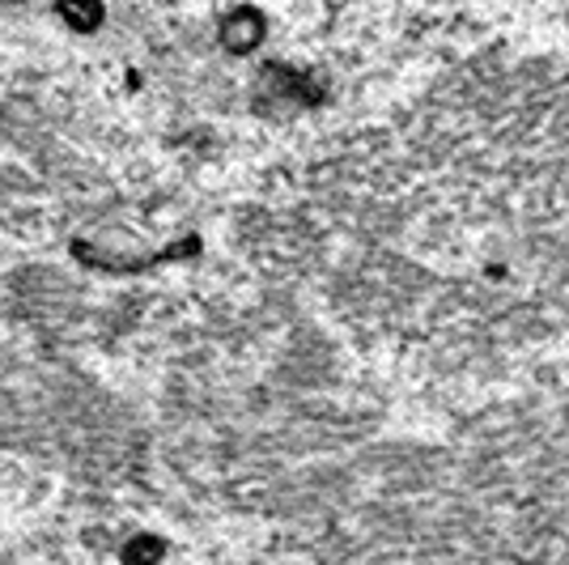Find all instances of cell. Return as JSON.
<instances>
[{"label":"cell","instance_id":"6da1fadb","mask_svg":"<svg viewBox=\"0 0 569 565\" xmlns=\"http://www.w3.org/2000/svg\"><path fill=\"white\" fill-rule=\"evenodd\" d=\"M263 39V13L260 9H234L226 26H221V43L226 51H234V56H247V51H256Z\"/></svg>","mask_w":569,"mask_h":565},{"label":"cell","instance_id":"7a4b0ae2","mask_svg":"<svg viewBox=\"0 0 569 565\" xmlns=\"http://www.w3.org/2000/svg\"><path fill=\"white\" fill-rule=\"evenodd\" d=\"M60 18L72 30H98V22H102V0H60Z\"/></svg>","mask_w":569,"mask_h":565},{"label":"cell","instance_id":"3957f363","mask_svg":"<svg viewBox=\"0 0 569 565\" xmlns=\"http://www.w3.org/2000/svg\"><path fill=\"white\" fill-rule=\"evenodd\" d=\"M158 557H162V541H153V536H149V541H132V544H128V562H132V565L158 562Z\"/></svg>","mask_w":569,"mask_h":565}]
</instances>
